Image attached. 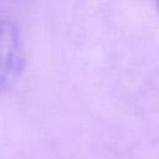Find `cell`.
I'll list each match as a JSON object with an SVG mask.
<instances>
[{
    "label": "cell",
    "instance_id": "1",
    "mask_svg": "<svg viewBox=\"0 0 159 159\" xmlns=\"http://www.w3.org/2000/svg\"><path fill=\"white\" fill-rule=\"evenodd\" d=\"M25 67V52L17 27L0 17V94L7 92L20 78Z\"/></svg>",
    "mask_w": 159,
    "mask_h": 159
},
{
    "label": "cell",
    "instance_id": "2",
    "mask_svg": "<svg viewBox=\"0 0 159 159\" xmlns=\"http://www.w3.org/2000/svg\"><path fill=\"white\" fill-rule=\"evenodd\" d=\"M154 2H155V6H157V10L159 12V0H154Z\"/></svg>",
    "mask_w": 159,
    "mask_h": 159
}]
</instances>
